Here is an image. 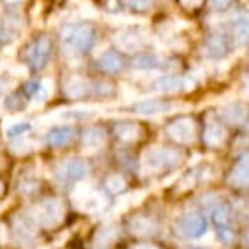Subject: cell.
<instances>
[{"mask_svg": "<svg viewBox=\"0 0 249 249\" xmlns=\"http://www.w3.org/2000/svg\"><path fill=\"white\" fill-rule=\"evenodd\" d=\"M87 92V84L84 79H79V77H72L65 82V94L72 99H79L84 94Z\"/></svg>", "mask_w": 249, "mask_h": 249, "instance_id": "obj_21", "label": "cell"}, {"mask_svg": "<svg viewBox=\"0 0 249 249\" xmlns=\"http://www.w3.org/2000/svg\"><path fill=\"white\" fill-rule=\"evenodd\" d=\"M232 0H210V5L215 9V11H224V9L229 7Z\"/></svg>", "mask_w": 249, "mask_h": 249, "instance_id": "obj_29", "label": "cell"}, {"mask_svg": "<svg viewBox=\"0 0 249 249\" xmlns=\"http://www.w3.org/2000/svg\"><path fill=\"white\" fill-rule=\"evenodd\" d=\"M106 142V133L99 126H89L82 133V143L87 150H97Z\"/></svg>", "mask_w": 249, "mask_h": 249, "instance_id": "obj_13", "label": "cell"}, {"mask_svg": "<svg viewBox=\"0 0 249 249\" xmlns=\"http://www.w3.org/2000/svg\"><path fill=\"white\" fill-rule=\"evenodd\" d=\"M178 232L186 239H200L207 232V220L198 212H188L178 220Z\"/></svg>", "mask_w": 249, "mask_h": 249, "instance_id": "obj_4", "label": "cell"}, {"mask_svg": "<svg viewBox=\"0 0 249 249\" xmlns=\"http://www.w3.org/2000/svg\"><path fill=\"white\" fill-rule=\"evenodd\" d=\"M130 227H132V231L135 232V234H149V232H152L154 224L150 220H147V218H143V217H137V218H133V220H132Z\"/></svg>", "mask_w": 249, "mask_h": 249, "instance_id": "obj_24", "label": "cell"}, {"mask_svg": "<svg viewBox=\"0 0 249 249\" xmlns=\"http://www.w3.org/2000/svg\"><path fill=\"white\" fill-rule=\"evenodd\" d=\"M176 104L174 103H164L159 99H145L140 101L135 106V111L140 114H160V113H167V111H173Z\"/></svg>", "mask_w": 249, "mask_h": 249, "instance_id": "obj_9", "label": "cell"}, {"mask_svg": "<svg viewBox=\"0 0 249 249\" xmlns=\"http://www.w3.org/2000/svg\"><path fill=\"white\" fill-rule=\"evenodd\" d=\"M52 53V41L48 36H39L28 48V62L33 70H41Z\"/></svg>", "mask_w": 249, "mask_h": 249, "instance_id": "obj_5", "label": "cell"}, {"mask_svg": "<svg viewBox=\"0 0 249 249\" xmlns=\"http://www.w3.org/2000/svg\"><path fill=\"white\" fill-rule=\"evenodd\" d=\"M63 217V205L60 200H55V198H50V200H45L41 205L35 208L33 212V218L35 222L41 225H46V227H52V225H56Z\"/></svg>", "mask_w": 249, "mask_h": 249, "instance_id": "obj_3", "label": "cell"}, {"mask_svg": "<svg viewBox=\"0 0 249 249\" xmlns=\"http://www.w3.org/2000/svg\"><path fill=\"white\" fill-rule=\"evenodd\" d=\"M220 116L232 124H242L246 121V107L239 103L227 104L220 109Z\"/></svg>", "mask_w": 249, "mask_h": 249, "instance_id": "obj_16", "label": "cell"}, {"mask_svg": "<svg viewBox=\"0 0 249 249\" xmlns=\"http://www.w3.org/2000/svg\"><path fill=\"white\" fill-rule=\"evenodd\" d=\"M249 181V169H248V154H242L239 162L235 164L234 171L231 174V183L234 186L244 188Z\"/></svg>", "mask_w": 249, "mask_h": 249, "instance_id": "obj_17", "label": "cell"}, {"mask_svg": "<svg viewBox=\"0 0 249 249\" xmlns=\"http://www.w3.org/2000/svg\"><path fill=\"white\" fill-rule=\"evenodd\" d=\"M135 249H157V248H154V246H150V244H140V246H137Z\"/></svg>", "mask_w": 249, "mask_h": 249, "instance_id": "obj_31", "label": "cell"}, {"mask_svg": "<svg viewBox=\"0 0 249 249\" xmlns=\"http://www.w3.org/2000/svg\"><path fill=\"white\" fill-rule=\"evenodd\" d=\"M52 87H53V84H52V80H50V79H46L41 86L36 87L35 94H33V96H35V99H36V103H43V101L48 99L50 92H52Z\"/></svg>", "mask_w": 249, "mask_h": 249, "instance_id": "obj_26", "label": "cell"}, {"mask_svg": "<svg viewBox=\"0 0 249 249\" xmlns=\"http://www.w3.org/2000/svg\"><path fill=\"white\" fill-rule=\"evenodd\" d=\"M73 135H75V132H73L72 126L62 124V126H56V128H53L52 132L48 133L46 142L52 147H65L73 140Z\"/></svg>", "mask_w": 249, "mask_h": 249, "instance_id": "obj_11", "label": "cell"}, {"mask_svg": "<svg viewBox=\"0 0 249 249\" xmlns=\"http://www.w3.org/2000/svg\"><path fill=\"white\" fill-rule=\"evenodd\" d=\"M184 86V79L179 75H162L156 80V89L159 92H174V90H179Z\"/></svg>", "mask_w": 249, "mask_h": 249, "instance_id": "obj_19", "label": "cell"}, {"mask_svg": "<svg viewBox=\"0 0 249 249\" xmlns=\"http://www.w3.org/2000/svg\"><path fill=\"white\" fill-rule=\"evenodd\" d=\"M106 184H107V190L113 191V193H118V191H121L124 188V181L121 176H111Z\"/></svg>", "mask_w": 249, "mask_h": 249, "instance_id": "obj_28", "label": "cell"}, {"mask_svg": "<svg viewBox=\"0 0 249 249\" xmlns=\"http://www.w3.org/2000/svg\"><path fill=\"white\" fill-rule=\"evenodd\" d=\"M29 130H31V124L26 123V121H18V123H14L7 128V137L9 139H19L24 133H28Z\"/></svg>", "mask_w": 249, "mask_h": 249, "instance_id": "obj_25", "label": "cell"}, {"mask_svg": "<svg viewBox=\"0 0 249 249\" xmlns=\"http://www.w3.org/2000/svg\"><path fill=\"white\" fill-rule=\"evenodd\" d=\"M7 4H18V2H22V0H5Z\"/></svg>", "mask_w": 249, "mask_h": 249, "instance_id": "obj_32", "label": "cell"}, {"mask_svg": "<svg viewBox=\"0 0 249 249\" xmlns=\"http://www.w3.org/2000/svg\"><path fill=\"white\" fill-rule=\"evenodd\" d=\"M232 31H234V38L237 45H244L248 41L249 35V21L248 16L244 12H241L239 16H235L234 21H232Z\"/></svg>", "mask_w": 249, "mask_h": 249, "instance_id": "obj_18", "label": "cell"}, {"mask_svg": "<svg viewBox=\"0 0 249 249\" xmlns=\"http://www.w3.org/2000/svg\"><path fill=\"white\" fill-rule=\"evenodd\" d=\"M181 160V154L171 149H149L143 154V167L152 173L176 167Z\"/></svg>", "mask_w": 249, "mask_h": 249, "instance_id": "obj_2", "label": "cell"}, {"mask_svg": "<svg viewBox=\"0 0 249 249\" xmlns=\"http://www.w3.org/2000/svg\"><path fill=\"white\" fill-rule=\"evenodd\" d=\"M96 39V33L87 24H70L62 31V46L69 55L89 52Z\"/></svg>", "mask_w": 249, "mask_h": 249, "instance_id": "obj_1", "label": "cell"}, {"mask_svg": "<svg viewBox=\"0 0 249 249\" xmlns=\"http://www.w3.org/2000/svg\"><path fill=\"white\" fill-rule=\"evenodd\" d=\"M97 67L106 73H118L121 70V67H123V62H121V58H120L118 53L107 50V52H104L103 55L99 56V60H97Z\"/></svg>", "mask_w": 249, "mask_h": 249, "instance_id": "obj_15", "label": "cell"}, {"mask_svg": "<svg viewBox=\"0 0 249 249\" xmlns=\"http://www.w3.org/2000/svg\"><path fill=\"white\" fill-rule=\"evenodd\" d=\"M89 173V166H87L84 160L73 159V160H67L60 166L58 169V178L65 183H70V181H79L82 178L87 176Z\"/></svg>", "mask_w": 249, "mask_h": 249, "instance_id": "obj_8", "label": "cell"}, {"mask_svg": "<svg viewBox=\"0 0 249 249\" xmlns=\"http://www.w3.org/2000/svg\"><path fill=\"white\" fill-rule=\"evenodd\" d=\"M227 39L222 33L213 31L205 41V52H207L208 56H213V58H218V56L225 55L227 53Z\"/></svg>", "mask_w": 249, "mask_h": 249, "instance_id": "obj_10", "label": "cell"}, {"mask_svg": "<svg viewBox=\"0 0 249 249\" xmlns=\"http://www.w3.org/2000/svg\"><path fill=\"white\" fill-rule=\"evenodd\" d=\"M133 67L137 70H152V69H157L160 67V58L157 55H139L135 56L133 60Z\"/></svg>", "mask_w": 249, "mask_h": 249, "instance_id": "obj_23", "label": "cell"}, {"mask_svg": "<svg viewBox=\"0 0 249 249\" xmlns=\"http://www.w3.org/2000/svg\"><path fill=\"white\" fill-rule=\"evenodd\" d=\"M79 207L84 208V210H87V212H99L106 207V198H104V195H101V193H97V191L92 190L89 193V196H87L86 200L79 205Z\"/></svg>", "mask_w": 249, "mask_h": 249, "instance_id": "obj_22", "label": "cell"}, {"mask_svg": "<svg viewBox=\"0 0 249 249\" xmlns=\"http://www.w3.org/2000/svg\"><path fill=\"white\" fill-rule=\"evenodd\" d=\"M0 191H2V184H0Z\"/></svg>", "mask_w": 249, "mask_h": 249, "instance_id": "obj_34", "label": "cell"}, {"mask_svg": "<svg viewBox=\"0 0 249 249\" xmlns=\"http://www.w3.org/2000/svg\"><path fill=\"white\" fill-rule=\"evenodd\" d=\"M181 2H183V4L186 5V7H195V5L200 4L201 0H181Z\"/></svg>", "mask_w": 249, "mask_h": 249, "instance_id": "obj_30", "label": "cell"}, {"mask_svg": "<svg viewBox=\"0 0 249 249\" xmlns=\"http://www.w3.org/2000/svg\"><path fill=\"white\" fill-rule=\"evenodd\" d=\"M123 4L132 11H147L154 5V0H123Z\"/></svg>", "mask_w": 249, "mask_h": 249, "instance_id": "obj_27", "label": "cell"}, {"mask_svg": "<svg viewBox=\"0 0 249 249\" xmlns=\"http://www.w3.org/2000/svg\"><path fill=\"white\" fill-rule=\"evenodd\" d=\"M225 140V130L222 128L218 123H210L207 124L205 130V143L208 147H218Z\"/></svg>", "mask_w": 249, "mask_h": 249, "instance_id": "obj_20", "label": "cell"}, {"mask_svg": "<svg viewBox=\"0 0 249 249\" xmlns=\"http://www.w3.org/2000/svg\"><path fill=\"white\" fill-rule=\"evenodd\" d=\"M114 135L121 140V142H135L140 137V126L132 121H121V123L114 124Z\"/></svg>", "mask_w": 249, "mask_h": 249, "instance_id": "obj_14", "label": "cell"}, {"mask_svg": "<svg viewBox=\"0 0 249 249\" xmlns=\"http://www.w3.org/2000/svg\"><path fill=\"white\" fill-rule=\"evenodd\" d=\"M166 132L169 139H173L178 143H183V145L191 143L195 140V124L190 118H179V120L173 121Z\"/></svg>", "mask_w": 249, "mask_h": 249, "instance_id": "obj_6", "label": "cell"}, {"mask_svg": "<svg viewBox=\"0 0 249 249\" xmlns=\"http://www.w3.org/2000/svg\"><path fill=\"white\" fill-rule=\"evenodd\" d=\"M212 218H213V224L217 227V234L224 244L232 242V231H231V218H229V212L224 205H217V207L212 210Z\"/></svg>", "mask_w": 249, "mask_h": 249, "instance_id": "obj_7", "label": "cell"}, {"mask_svg": "<svg viewBox=\"0 0 249 249\" xmlns=\"http://www.w3.org/2000/svg\"><path fill=\"white\" fill-rule=\"evenodd\" d=\"M191 249H205V248H191Z\"/></svg>", "mask_w": 249, "mask_h": 249, "instance_id": "obj_33", "label": "cell"}, {"mask_svg": "<svg viewBox=\"0 0 249 249\" xmlns=\"http://www.w3.org/2000/svg\"><path fill=\"white\" fill-rule=\"evenodd\" d=\"M113 41L121 52H126V53H137L142 48V39L137 35H133V33H126V31L118 33Z\"/></svg>", "mask_w": 249, "mask_h": 249, "instance_id": "obj_12", "label": "cell"}]
</instances>
